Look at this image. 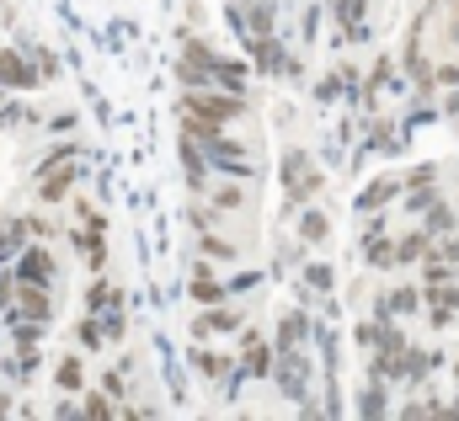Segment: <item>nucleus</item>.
Returning <instances> with one entry per match:
<instances>
[{
	"label": "nucleus",
	"mask_w": 459,
	"mask_h": 421,
	"mask_svg": "<svg viewBox=\"0 0 459 421\" xmlns=\"http://www.w3.org/2000/svg\"><path fill=\"white\" fill-rule=\"evenodd\" d=\"M182 112L209 117V123H220V128H225L230 117H240V112H246V97H240V91H235V97H225V91H193V97H182Z\"/></svg>",
	"instance_id": "f257e3e1"
},
{
	"label": "nucleus",
	"mask_w": 459,
	"mask_h": 421,
	"mask_svg": "<svg viewBox=\"0 0 459 421\" xmlns=\"http://www.w3.org/2000/svg\"><path fill=\"white\" fill-rule=\"evenodd\" d=\"M283 187H289L294 203L310 198V193H321V171H310V155H305V150H289V155H283Z\"/></svg>",
	"instance_id": "f03ea898"
},
{
	"label": "nucleus",
	"mask_w": 459,
	"mask_h": 421,
	"mask_svg": "<svg viewBox=\"0 0 459 421\" xmlns=\"http://www.w3.org/2000/svg\"><path fill=\"white\" fill-rule=\"evenodd\" d=\"M251 54H256V70L262 75H299V64L283 54V43L267 32V38H251Z\"/></svg>",
	"instance_id": "7ed1b4c3"
},
{
	"label": "nucleus",
	"mask_w": 459,
	"mask_h": 421,
	"mask_svg": "<svg viewBox=\"0 0 459 421\" xmlns=\"http://www.w3.org/2000/svg\"><path fill=\"white\" fill-rule=\"evenodd\" d=\"M273 379H278V390H283L289 400H305V357H299V352H278Z\"/></svg>",
	"instance_id": "20e7f679"
},
{
	"label": "nucleus",
	"mask_w": 459,
	"mask_h": 421,
	"mask_svg": "<svg viewBox=\"0 0 459 421\" xmlns=\"http://www.w3.org/2000/svg\"><path fill=\"white\" fill-rule=\"evenodd\" d=\"M38 81H43V70H38V64H27L16 48H5V54H0V86L27 91V86H38Z\"/></svg>",
	"instance_id": "39448f33"
},
{
	"label": "nucleus",
	"mask_w": 459,
	"mask_h": 421,
	"mask_svg": "<svg viewBox=\"0 0 459 421\" xmlns=\"http://www.w3.org/2000/svg\"><path fill=\"white\" fill-rule=\"evenodd\" d=\"M11 315H22V320H48V294H43V283H16Z\"/></svg>",
	"instance_id": "423d86ee"
},
{
	"label": "nucleus",
	"mask_w": 459,
	"mask_h": 421,
	"mask_svg": "<svg viewBox=\"0 0 459 421\" xmlns=\"http://www.w3.org/2000/svg\"><path fill=\"white\" fill-rule=\"evenodd\" d=\"M48 278H54L48 251H27V256L16 262V283H43V288H48Z\"/></svg>",
	"instance_id": "0eeeda50"
},
{
	"label": "nucleus",
	"mask_w": 459,
	"mask_h": 421,
	"mask_svg": "<svg viewBox=\"0 0 459 421\" xmlns=\"http://www.w3.org/2000/svg\"><path fill=\"white\" fill-rule=\"evenodd\" d=\"M70 182H75V171H54V166H43V176H38V198H43V203H59V198L70 193Z\"/></svg>",
	"instance_id": "6e6552de"
},
{
	"label": "nucleus",
	"mask_w": 459,
	"mask_h": 421,
	"mask_svg": "<svg viewBox=\"0 0 459 421\" xmlns=\"http://www.w3.org/2000/svg\"><path fill=\"white\" fill-rule=\"evenodd\" d=\"M273 363H278V357H267L262 336L251 331V336H246V374H256V379H273Z\"/></svg>",
	"instance_id": "1a4fd4ad"
},
{
	"label": "nucleus",
	"mask_w": 459,
	"mask_h": 421,
	"mask_svg": "<svg viewBox=\"0 0 459 421\" xmlns=\"http://www.w3.org/2000/svg\"><path fill=\"white\" fill-rule=\"evenodd\" d=\"M395 193H401V176H379V182H374V187H368V193H363V198H358V209H363V213L385 209V203H390V198H395Z\"/></svg>",
	"instance_id": "9d476101"
},
{
	"label": "nucleus",
	"mask_w": 459,
	"mask_h": 421,
	"mask_svg": "<svg viewBox=\"0 0 459 421\" xmlns=\"http://www.w3.org/2000/svg\"><path fill=\"white\" fill-rule=\"evenodd\" d=\"M310 336V320L305 315H289L283 325H278V352H299V341Z\"/></svg>",
	"instance_id": "9b49d317"
},
{
	"label": "nucleus",
	"mask_w": 459,
	"mask_h": 421,
	"mask_svg": "<svg viewBox=\"0 0 459 421\" xmlns=\"http://www.w3.org/2000/svg\"><path fill=\"white\" fill-rule=\"evenodd\" d=\"M187 357H193V368H198V374H209V379H225V374H230V363L220 357V352H209V347H198V352H187Z\"/></svg>",
	"instance_id": "f8f14e48"
},
{
	"label": "nucleus",
	"mask_w": 459,
	"mask_h": 421,
	"mask_svg": "<svg viewBox=\"0 0 459 421\" xmlns=\"http://www.w3.org/2000/svg\"><path fill=\"white\" fill-rule=\"evenodd\" d=\"M251 38H267L273 32V0H251Z\"/></svg>",
	"instance_id": "ddd939ff"
},
{
	"label": "nucleus",
	"mask_w": 459,
	"mask_h": 421,
	"mask_svg": "<svg viewBox=\"0 0 459 421\" xmlns=\"http://www.w3.org/2000/svg\"><path fill=\"white\" fill-rule=\"evenodd\" d=\"M428 235H433V240H449V235H455V209H449V203L428 213Z\"/></svg>",
	"instance_id": "4468645a"
},
{
	"label": "nucleus",
	"mask_w": 459,
	"mask_h": 421,
	"mask_svg": "<svg viewBox=\"0 0 459 421\" xmlns=\"http://www.w3.org/2000/svg\"><path fill=\"white\" fill-rule=\"evenodd\" d=\"M235 325H240V315H235V310H225V305H214L209 315L198 320V331H235Z\"/></svg>",
	"instance_id": "2eb2a0df"
},
{
	"label": "nucleus",
	"mask_w": 459,
	"mask_h": 421,
	"mask_svg": "<svg viewBox=\"0 0 459 421\" xmlns=\"http://www.w3.org/2000/svg\"><path fill=\"white\" fill-rule=\"evenodd\" d=\"M214 81L230 86V91H246V70H240L235 59H220V64H214Z\"/></svg>",
	"instance_id": "dca6fc26"
},
{
	"label": "nucleus",
	"mask_w": 459,
	"mask_h": 421,
	"mask_svg": "<svg viewBox=\"0 0 459 421\" xmlns=\"http://www.w3.org/2000/svg\"><path fill=\"white\" fill-rule=\"evenodd\" d=\"M326 235H332L326 213H305V219H299V240H310V245H316V240H326Z\"/></svg>",
	"instance_id": "f3484780"
},
{
	"label": "nucleus",
	"mask_w": 459,
	"mask_h": 421,
	"mask_svg": "<svg viewBox=\"0 0 459 421\" xmlns=\"http://www.w3.org/2000/svg\"><path fill=\"white\" fill-rule=\"evenodd\" d=\"M54 379H59V390H81V357H65Z\"/></svg>",
	"instance_id": "a211bd4d"
},
{
	"label": "nucleus",
	"mask_w": 459,
	"mask_h": 421,
	"mask_svg": "<svg viewBox=\"0 0 459 421\" xmlns=\"http://www.w3.org/2000/svg\"><path fill=\"white\" fill-rule=\"evenodd\" d=\"M86 305H91V310H102V305L113 310V305H117V288H108V283H91V294H86Z\"/></svg>",
	"instance_id": "6ab92c4d"
},
{
	"label": "nucleus",
	"mask_w": 459,
	"mask_h": 421,
	"mask_svg": "<svg viewBox=\"0 0 459 421\" xmlns=\"http://www.w3.org/2000/svg\"><path fill=\"white\" fill-rule=\"evenodd\" d=\"M204 251H209V256H220V262H230V256H235V245H230V240H220V235H204Z\"/></svg>",
	"instance_id": "aec40b11"
},
{
	"label": "nucleus",
	"mask_w": 459,
	"mask_h": 421,
	"mask_svg": "<svg viewBox=\"0 0 459 421\" xmlns=\"http://www.w3.org/2000/svg\"><path fill=\"white\" fill-rule=\"evenodd\" d=\"M81 341H86V347H102V325H97V320H86V325H81Z\"/></svg>",
	"instance_id": "412c9836"
},
{
	"label": "nucleus",
	"mask_w": 459,
	"mask_h": 421,
	"mask_svg": "<svg viewBox=\"0 0 459 421\" xmlns=\"http://www.w3.org/2000/svg\"><path fill=\"white\" fill-rule=\"evenodd\" d=\"M240 203H246V193H240V187H230V193H220V209H240Z\"/></svg>",
	"instance_id": "4be33fe9"
},
{
	"label": "nucleus",
	"mask_w": 459,
	"mask_h": 421,
	"mask_svg": "<svg viewBox=\"0 0 459 421\" xmlns=\"http://www.w3.org/2000/svg\"><path fill=\"white\" fill-rule=\"evenodd\" d=\"M455 417H459V406H455Z\"/></svg>",
	"instance_id": "5701e85b"
}]
</instances>
